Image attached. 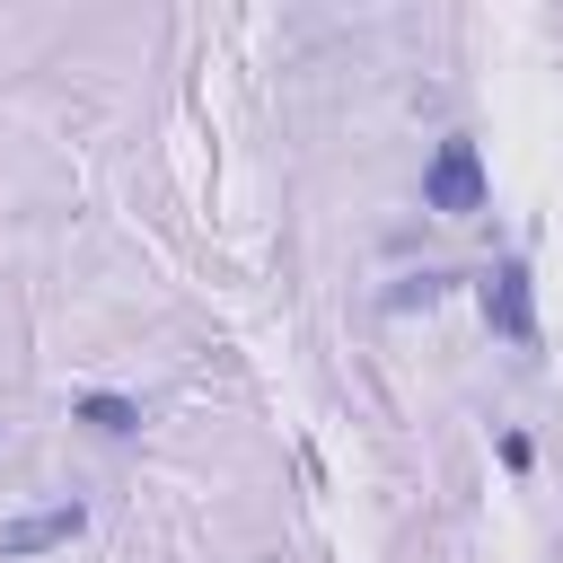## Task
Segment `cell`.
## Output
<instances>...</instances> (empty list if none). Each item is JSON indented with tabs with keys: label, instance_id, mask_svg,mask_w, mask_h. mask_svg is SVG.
Segmentation results:
<instances>
[{
	"label": "cell",
	"instance_id": "4",
	"mask_svg": "<svg viewBox=\"0 0 563 563\" xmlns=\"http://www.w3.org/2000/svg\"><path fill=\"white\" fill-rule=\"evenodd\" d=\"M70 422H88V431H106V440H132L150 413H141V396H114V387H88V396H70Z\"/></svg>",
	"mask_w": 563,
	"mask_h": 563
},
{
	"label": "cell",
	"instance_id": "6",
	"mask_svg": "<svg viewBox=\"0 0 563 563\" xmlns=\"http://www.w3.org/2000/svg\"><path fill=\"white\" fill-rule=\"evenodd\" d=\"M528 457H537V449H528V431H501V466H510V475H528Z\"/></svg>",
	"mask_w": 563,
	"mask_h": 563
},
{
	"label": "cell",
	"instance_id": "1",
	"mask_svg": "<svg viewBox=\"0 0 563 563\" xmlns=\"http://www.w3.org/2000/svg\"><path fill=\"white\" fill-rule=\"evenodd\" d=\"M484 202H493L484 150H475L466 132H449V141L431 150V167H422V211H449V220H466V211H484Z\"/></svg>",
	"mask_w": 563,
	"mask_h": 563
},
{
	"label": "cell",
	"instance_id": "5",
	"mask_svg": "<svg viewBox=\"0 0 563 563\" xmlns=\"http://www.w3.org/2000/svg\"><path fill=\"white\" fill-rule=\"evenodd\" d=\"M440 290H449V273H422V282H405V290H396V308H413V299H422V308H431V299H440Z\"/></svg>",
	"mask_w": 563,
	"mask_h": 563
},
{
	"label": "cell",
	"instance_id": "2",
	"mask_svg": "<svg viewBox=\"0 0 563 563\" xmlns=\"http://www.w3.org/2000/svg\"><path fill=\"white\" fill-rule=\"evenodd\" d=\"M484 325L501 334V343H537V282H528V264L519 255H501L493 273H484Z\"/></svg>",
	"mask_w": 563,
	"mask_h": 563
},
{
	"label": "cell",
	"instance_id": "3",
	"mask_svg": "<svg viewBox=\"0 0 563 563\" xmlns=\"http://www.w3.org/2000/svg\"><path fill=\"white\" fill-rule=\"evenodd\" d=\"M88 528L79 501H53V510H26V519H0V563H26V554H53Z\"/></svg>",
	"mask_w": 563,
	"mask_h": 563
}]
</instances>
